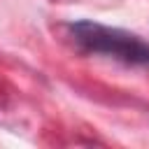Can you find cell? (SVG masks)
I'll return each instance as SVG.
<instances>
[{
	"label": "cell",
	"instance_id": "6da1fadb",
	"mask_svg": "<svg viewBox=\"0 0 149 149\" xmlns=\"http://www.w3.org/2000/svg\"><path fill=\"white\" fill-rule=\"evenodd\" d=\"M70 30L74 42L88 54H102L128 65H149V44L133 33L100 26L93 21L72 23Z\"/></svg>",
	"mask_w": 149,
	"mask_h": 149
}]
</instances>
